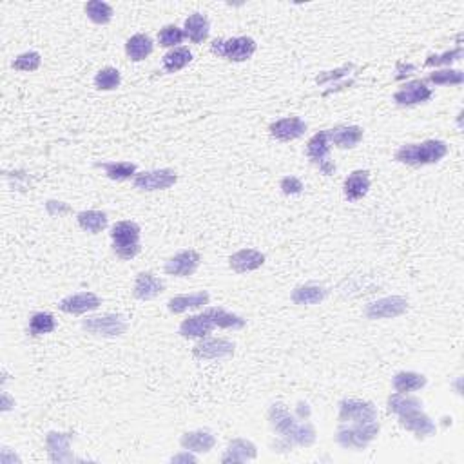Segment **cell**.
Instances as JSON below:
<instances>
[{
  "label": "cell",
  "instance_id": "1",
  "mask_svg": "<svg viewBox=\"0 0 464 464\" xmlns=\"http://www.w3.org/2000/svg\"><path fill=\"white\" fill-rule=\"evenodd\" d=\"M268 419L274 430L283 437L287 443L299 444V446H310L316 441V430L309 422H297L285 408V405H274L268 412Z\"/></svg>",
  "mask_w": 464,
  "mask_h": 464
},
{
  "label": "cell",
  "instance_id": "2",
  "mask_svg": "<svg viewBox=\"0 0 464 464\" xmlns=\"http://www.w3.org/2000/svg\"><path fill=\"white\" fill-rule=\"evenodd\" d=\"M448 155V145L441 140H428L422 143H410L403 145L395 153V160L406 165H428V163H437Z\"/></svg>",
  "mask_w": 464,
  "mask_h": 464
},
{
  "label": "cell",
  "instance_id": "3",
  "mask_svg": "<svg viewBox=\"0 0 464 464\" xmlns=\"http://www.w3.org/2000/svg\"><path fill=\"white\" fill-rule=\"evenodd\" d=\"M113 249L121 259H131L140 252V227L134 222H118L111 230Z\"/></svg>",
  "mask_w": 464,
  "mask_h": 464
},
{
  "label": "cell",
  "instance_id": "4",
  "mask_svg": "<svg viewBox=\"0 0 464 464\" xmlns=\"http://www.w3.org/2000/svg\"><path fill=\"white\" fill-rule=\"evenodd\" d=\"M379 434V422H356L348 428H339L335 441L343 448L350 450H364Z\"/></svg>",
  "mask_w": 464,
  "mask_h": 464
},
{
  "label": "cell",
  "instance_id": "5",
  "mask_svg": "<svg viewBox=\"0 0 464 464\" xmlns=\"http://www.w3.org/2000/svg\"><path fill=\"white\" fill-rule=\"evenodd\" d=\"M210 51L232 62H245L256 53V42L251 37H236L229 40H214Z\"/></svg>",
  "mask_w": 464,
  "mask_h": 464
},
{
  "label": "cell",
  "instance_id": "6",
  "mask_svg": "<svg viewBox=\"0 0 464 464\" xmlns=\"http://www.w3.org/2000/svg\"><path fill=\"white\" fill-rule=\"evenodd\" d=\"M84 331H88L93 335H104V338H118L126 334L127 323L124 321L121 316L117 314H105V316H97V318H88L82 323Z\"/></svg>",
  "mask_w": 464,
  "mask_h": 464
},
{
  "label": "cell",
  "instance_id": "7",
  "mask_svg": "<svg viewBox=\"0 0 464 464\" xmlns=\"http://www.w3.org/2000/svg\"><path fill=\"white\" fill-rule=\"evenodd\" d=\"M339 421L343 422H374L377 421V410L372 403L359 399H345L339 405Z\"/></svg>",
  "mask_w": 464,
  "mask_h": 464
},
{
  "label": "cell",
  "instance_id": "8",
  "mask_svg": "<svg viewBox=\"0 0 464 464\" xmlns=\"http://www.w3.org/2000/svg\"><path fill=\"white\" fill-rule=\"evenodd\" d=\"M307 155L314 163H318L323 174L331 176L335 171V165L328 160L331 155V138H328V131H319L316 136L307 145Z\"/></svg>",
  "mask_w": 464,
  "mask_h": 464
},
{
  "label": "cell",
  "instance_id": "9",
  "mask_svg": "<svg viewBox=\"0 0 464 464\" xmlns=\"http://www.w3.org/2000/svg\"><path fill=\"white\" fill-rule=\"evenodd\" d=\"M408 310V302L401 296H390L377 299L367 307L368 319H388L398 318Z\"/></svg>",
  "mask_w": 464,
  "mask_h": 464
},
{
  "label": "cell",
  "instance_id": "10",
  "mask_svg": "<svg viewBox=\"0 0 464 464\" xmlns=\"http://www.w3.org/2000/svg\"><path fill=\"white\" fill-rule=\"evenodd\" d=\"M176 182H178V176L171 169L140 172L134 176V187L140 191H162V189L172 187Z\"/></svg>",
  "mask_w": 464,
  "mask_h": 464
},
{
  "label": "cell",
  "instance_id": "11",
  "mask_svg": "<svg viewBox=\"0 0 464 464\" xmlns=\"http://www.w3.org/2000/svg\"><path fill=\"white\" fill-rule=\"evenodd\" d=\"M399 422L403 428L414 432L417 437H430L437 432L434 421L422 412V408H412L399 414Z\"/></svg>",
  "mask_w": 464,
  "mask_h": 464
},
{
  "label": "cell",
  "instance_id": "12",
  "mask_svg": "<svg viewBox=\"0 0 464 464\" xmlns=\"http://www.w3.org/2000/svg\"><path fill=\"white\" fill-rule=\"evenodd\" d=\"M193 354L198 359H223L234 354V345L227 339H201L193 348Z\"/></svg>",
  "mask_w": 464,
  "mask_h": 464
},
{
  "label": "cell",
  "instance_id": "13",
  "mask_svg": "<svg viewBox=\"0 0 464 464\" xmlns=\"http://www.w3.org/2000/svg\"><path fill=\"white\" fill-rule=\"evenodd\" d=\"M198 265H200V254L196 251H184L169 259L165 263V272L171 276L187 278L193 276Z\"/></svg>",
  "mask_w": 464,
  "mask_h": 464
},
{
  "label": "cell",
  "instance_id": "14",
  "mask_svg": "<svg viewBox=\"0 0 464 464\" xmlns=\"http://www.w3.org/2000/svg\"><path fill=\"white\" fill-rule=\"evenodd\" d=\"M59 307L62 312L78 316V314H85L89 312V310H97L98 307H100V297L93 292L73 294V296L64 297Z\"/></svg>",
  "mask_w": 464,
  "mask_h": 464
},
{
  "label": "cell",
  "instance_id": "15",
  "mask_svg": "<svg viewBox=\"0 0 464 464\" xmlns=\"http://www.w3.org/2000/svg\"><path fill=\"white\" fill-rule=\"evenodd\" d=\"M307 133V124L297 117L283 118V120L274 121L270 126V134L281 142H290Z\"/></svg>",
  "mask_w": 464,
  "mask_h": 464
},
{
  "label": "cell",
  "instance_id": "16",
  "mask_svg": "<svg viewBox=\"0 0 464 464\" xmlns=\"http://www.w3.org/2000/svg\"><path fill=\"white\" fill-rule=\"evenodd\" d=\"M432 98V89L427 88L424 82L421 80H415L406 84L405 88L399 89L395 95H393V100L398 102L399 105H415L422 104V102H428Z\"/></svg>",
  "mask_w": 464,
  "mask_h": 464
},
{
  "label": "cell",
  "instance_id": "17",
  "mask_svg": "<svg viewBox=\"0 0 464 464\" xmlns=\"http://www.w3.org/2000/svg\"><path fill=\"white\" fill-rule=\"evenodd\" d=\"M47 452L53 463H66V460H75V457L69 453V444H71V434H56L51 432L47 434Z\"/></svg>",
  "mask_w": 464,
  "mask_h": 464
},
{
  "label": "cell",
  "instance_id": "18",
  "mask_svg": "<svg viewBox=\"0 0 464 464\" xmlns=\"http://www.w3.org/2000/svg\"><path fill=\"white\" fill-rule=\"evenodd\" d=\"M263 263L265 256L259 251H254V249H243V251H238L236 254L230 256V267H232V270L239 272V274L256 270Z\"/></svg>",
  "mask_w": 464,
  "mask_h": 464
},
{
  "label": "cell",
  "instance_id": "19",
  "mask_svg": "<svg viewBox=\"0 0 464 464\" xmlns=\"http://www.w3.org/2000/svg\"><path fill=\"white\" fill-rule=\"evenodd\" d=\"M163 289H165V285H163L162 280H158L149 272H142L136 278V283H134V296L147 302V299H153L158 294H162Z\"/></svg>",
  "mask_w": 464,
  "mask_h": 464
},
{
  "label": "cell",
  "instance_id": "20",
  "mask_svg": "<svg viewBox=\"0 0 464 464\" xmlns=\"http://www.w3.org/2000/svg\"><path fill=\"white\" fill-rule=\"evenodd\" d=\"M180 444L187 452L207 453L214 448L216 439H214V435L209 434V432H189V434H185L184 437H182Z\"/></svg>",
  "mask_w": 464,
  "mask_h": 464
},
{
  "label": "cell",
  "instance_id": "21",
  "mask_svg": "<svg viewBox=\"0 0 464 464\" xmlns=\"http://www.w3.org/2000/svg\"><path fill=\"white\" fill-rule=\"evenodd\" d=\"M328 138L334 145L341 147V149H350V147H356L361 142L363 129L357 126L335 127V129L328 131Z\"/></svg>",
  "mask_w": 464,
  "mask_h": 464
},
{
  "label": "cell",
  "instance_id": "22",
  "mask_svg": "<svg viewBox=\"0 0 464 464\" xmlns=\"http://www.w3.org/2000/svg\"><path fill=\"white\" fill-rule=\"evenodd\" d=\"M214 328V323L207 318L206 314L201 316H191V318L185 319L180 325V334L187 339L193 338H206L207 334H210V331Z\"/></svg>",
  "mask_w": 464,
  "mask_h": 464
},
{
  "label": "cell",
  "instance_id": "23",
  "mask_svg": "<svg viewBox=\"0 0 464 464\" xmlns=\"http://www.w3.org/2000/svg\"><path fill=\"white\" fill-rule=\"evenodd\" d=\"M370 189V176L368 171H354L345 180V196L350 201H357L368 193Z\"/></svg>",
  "mask_w": 464,
  "mask_h": 464
},
{
  "label": "cell",
  "instance_id": "24",
  "mask_svg": "<svg viewBox=\"0 0 464 464\" xmlns=\"http://www.w3.org/2000/svg\"><path fill=\"white\" fill-rule=\"evenodd\" d=\"M210 296L207 292H196V294H184V296H174L169 302V310L172 314H182L189 309H200L203 305H209Z\"/></svg>",
  "mask_w": 464,
  "mask_h": 464
},
{
  "label": "cell",
  "instance_id": "25",
  "mask_svg": "<svg viewBox=\"0 0 464 464\" xmlns=\"http://www.w3.org/2000/svg\"><path fill=\"white\" fill-rule=\"evenodd\" d=\"M258 452H256V446L251 441L245 439H236L229 444L227 448V453L223 456V463H245V460L256 459Z\"/></svg>",
  "mask_w": 464,
  "mask_h": 464
},
{
  "label": "cell",
  "instance_id": "26",
  "mask_svg": "<svg viewBox=\"0 0 464 464\" xmlns=\"http://www.w3.org/2000/svg\"><path fill=\"white\" fill-rule=\"evenodd\" d=\"M209 18L206 15H201V13H194L191 17L185 20V35H187L194 44L203 42L207 37H209Z\"/></svg>",
  "mask_w": 464,
  "mask_h": 464
},
{
  "label": "cell",
  "instance_id": "27",
  "mask_svg": "<svg viewBox=\"0 0 464 464\" xmlns=\"http://www.w3.org/2000/svg\"><path fill=\"white\" fill-rule=\"evenodd\" d=\"M325 297L326 289L319 285H303L292 292V302L296 305H318Z\"/></svg>",
  "mask_w": 464,
  "mask_h": 464
},
{
  "label": "cell",
  "instance_id": "28",
  "mask_svg": "<svg viewBox=\"0 0 464 464\" xmlns=\"http://www.w3.org/2000/svg\"><path fill=\"white\" fill-rule=\"evenodd\" d=\"M126 53L134 62L145 60L153 53L151 37H147V35H134V37H131L126 44Z\"/></svg>",
  "mask_w": 464,
  "mask_h": 464
},
{
  "label": "cell",
  "instance_id": "29",
  "mask_svg": "<svg viewBox=\"0 0 464 464\" xmlns=\"http://www.w3.org/2000/svg\"><path fill=\"white\" fill-rule=\"evenodd\" d=\"M427 385V377L415 372H399L393 377V388L399 393H408L421 390Z\"/></svg>",
  "mask_w": 464,
  "mask_h": 464
},
{
  "label": "cell",
  "instance_id": "30",
  "mask_svg": "<svg viewBox=\"0 0 464 464\" xmlns=\"http://www.w3.org/2000/svg\"><path fill=\"white\" fill-rule=\"evenodd\" d=\"M203 314L214 323V326H220V328H243L245 326V319L223 309H207Z\"/></svg>",
  "mask_w": 464,
  "mask_h": 464
},
{
  "label": "cell",
  "instance_id": "31",
  "mask_svg": "<svg viewBox=\"0 0 464 464\" xmlns=\"http://www.w3.org/2000/svg\"><path fill=\"white\" fill-rule=\"evenodd\" d=\"M78 225L91 234H98L107 227V216L100 210H84L78 214Z\"/></svg>",
  "mask_w": 464,
  "mask_h": 464
},
{
  "label": "cell",
  "instance_id": "32",
  "mask_svg": "<svg viewBox=\"0 0 464 464\" xmlns=\"http://www.w3.org/2000/svg\"><path fill=\"white\" fill-rule=\"evenodd\" d=\"M191 60H193V53L189 51V47H176L163 56V67L167 73H176L184 69Z\"/></svg>",
  "mask_w": 464,
  "mask_h": 464
},
{
  "label": "cell",
  "instance_id": "33",
  "mask_svg": "<svg viewBox=\"0 0 464 464\" xmlns=\"http://www.w3.org/2000/svg\"><path fill=\"white\" fill-rule=\"evenodd\" d=\"M100 167L104 169L105 174L111 180H129L131 176H136V165L131 162H111V163H100Z\"/></svg>",
  "mask_w": 464,
  "mask_h": 464
},
{
  "label": "cell",
  "instance_id": "34",
  "mask_svg": "<svg viewBox=\"0 0 464 464\" xmlns=\"http://www.w3.org/2000/svg\"><path fill=\"white\" fill-rule=\"evenodd\" d=\"M56 328V321L51 314L47 312H37L31 316L30 319V334L31 335H44L51 334Z\"/></svg>",
  "mask_w": 464,
  "mask_h": 464
},
{
  "label": "cell",
  "instance_id": "35",
  "mask_svg": "<svg viewBox=\"0 0 464 464\" xmlns=\"http://www.w3.org/2000/svg\"><path fill=\"white\" fill-rule=\"evenodd\" d=\"M85 13L95 24H107L113 18V8L102 0H91L85 4Z\"/></svg>",
  "mask_w": 464,
  "mask_h": 464
},
{
  "label": "cell",
  "instance_id": "36",
  "mask_svg": "<svg viewBox=\"0 0 464 464\" xmlns=\"http://www.w3.org/2000/svg\"><path fill=\"white\" fill-rule=\"evenodd\" d=\"M412 408H422V403L417 398H412V395H406V393H393L388 399V410L393 414H403L406 410H412Z\"/></svg>",
  "mask_w": 464,
  "mask_h": 464
},
{
  "label": "cell",
  "instance_id": "37",
  "mask_svg": "<svg viewBox=\"0 0 464 464\" xmlns=\"http://www.w3.org/2000/svg\"><path fill=\"white\" fill-rule=\"evenodd\" d=\"M120 71L114 69V67H104L97 75V78H95V84H97V88L102 89V91H113V89H117L118 85H120Z\"/></svg>",
  "mask_w": 464,
  "mask_h": 464
},
{
  "label": "cell",
  "instance_id": "38",
  "mask_svg": "<svg viewBox=\"0 0 464 464\" xmlns=\"http://www.w3.org/2000/svg\"><path fill=\"white\" fill-rule=\"evenodd\" d=\"M430 82L435 85H460L464 82V75L457 69H441L430 73Z\"/></svg>",
  "mask_w": 464,
  "mask_h": 464
},
{
  "label": "cell",
  "instance_id": "39",
  "mask_svg": "<svg viewBox=\"0 0 464 464\" xmlns=\"http://www.w3.org/2000/svg\"><path fill=\"white\" fill-rule=\"evenodd\" d=\"M184 38H185V31L180 30V28H176V25H165V28L158 33L160 46L163 47L178 46V44L184 42Z\"/></svg>",
  "mask_w": 464,
  "mask_h": 464
},
{
  "label": "cell",
  "instance_id": "40",
  "mask_svg": "<svg viewBox=\"0 0 464 464\" xmlns=\"http://www.w3.org/2000/svg\"><path fill=\"white\" fill-rule=\"evenodd\" d=\"M13 67L18 69V71H37L40 67V54L37 51H30V53H24L20 56L15 59Z\"/></svg>",
  "mask_w": 464,
  "mask_h": 464
},
{
  "label": "cell",
  "instance_id": "41",
  "mask_svg": "<svg viewBox=\"0 0 464 464\" xmlns=\"http://www.w3.org/2000/svg\"><path fill=\"white\" fill-rule=\"evenodd\" d=\"M460 56H463V49L457 47V49L446 51V53H443V54H432V56H428L427 66H443V64H452V62H456V60H459Z\"/></svg>",
  "mask_w": 464,
  "mask_h": 464
},
{
  "label": "cell",
  "instance_id": "42",
  "mask_svg": "<svg viewBox=\"0 0 464 464\" xmlns=\"http://www.w3.org/2000/svg\"><path fill=\"white\" fill-rule=\"evenodd\" d=\"M281 189L285 194H299L303 191V184L297 180L296 176H287L281 180Z\"/></svg>",
  "mask_w": 464,
  "mask_h": 464
},
{
  "label": "cell",
  "instance_id": "43",
  "mask_svg": "<svg viewBox=\"0 0 464 464\" xmlns=\"http://www.w3.org/2000/svg\"><path fill=\"white\" fill-rule=\"evenodd\" d=\"M172 460H194V457L191 456H182V457H174Z\"/></svg>",
  "mask_w": 464,
  "mask_h": 464
}]
</instances>
